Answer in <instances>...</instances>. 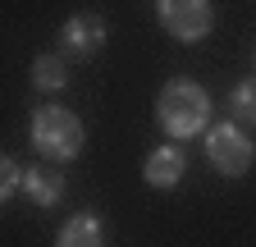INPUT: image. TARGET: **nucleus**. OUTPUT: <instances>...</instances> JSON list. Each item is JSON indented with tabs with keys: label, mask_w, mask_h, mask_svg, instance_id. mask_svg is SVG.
<instances>
[{
	"label": "nucleus",
	"mask_w": 256,
	"mask_h": 247,
	"mask_svg": "<svg viewBox=\"0 0 256 247\" xmlns=\"http://www.w3.org/2000/svg\"><path fill=\"white\" fill-rule=\"evenodd\" d=\"M156 119H160V128H165L174 142L206 133L210 128V96H206V87L192 82V78H170L165 87H160V96H156Z\"/></svg>",
	"instance_id": "f257e3e1"
},
{
	"label": "nucleus",
	"mask_w": 256,
	"mask_h": 247,
	"mask_svg": "<svg viewBox=\"0 0 256 247\" xmlns=\"http://www.w3.org/2000/svg\"><path fill=\"white\" fill-rule=\"evenodd\" d=\"M82 119L74 110H64V106H42L37 114H32V146L42 151L46 160H74L78 151H82Z\"/></svg>",
	"instance_id": "f03ea898"
},
{
	"label": "nucleus",
	"mask_w": 256,
	"mask_h": 247,
	"mask_svg": "<svg viewBox=\"0 0 256 247\" xmlns=\"http://www.w3.org/2000/svg\"><path fill=\"white\" fill-rule=\"evenodd\" d=\"M206 160H210V170L215 174H224V178H242L247 170H252V160H256V146H252V138L242 133V124H210L206 128Z\"/></svg>",
	"instance_id": "7ed1b4c3"
},
{
	"label": "nucleus",
	"mask_w": 256,
	"mask_h": 247,
	"mask_svg": "<svg viewBox=\"0 0 256 247\" xmlns=\"http://www.w3.org/2000/svg\"><path fill=\"white\" fill-rule=\"evenodd\" d=\"M156 18L174 42H206L215 10L210 0H156Z\"/></svg>",
	"instance_id": "20e7f679"
},
{
	"label": "nucleus",
	"mask_w": 256,
	"mask_h": 247,
	"mask_svg": "<svg viewBox=\"0 0 256 247\" xmlns=\"http://www.w3.org/2000/svg\"><path fill=\"white\" fill-rule=\"evenodd\" d=\"M106 46V18L101 14H74L60 28V55L64 60H87Z\"/></svg>",
	"instance_id": "39448f33"
},
{
	"label": "nucleus",
	"mask_w": 256,
	"mask_h": 247,
	"mask_svg": "<svg viewBox=\"0 0 256 247\" xmlns=\"http://www.w3.org/2000/svg\"><path fill=\"white\" fill-rule=\"evenodd\" d=\"M18 192H23L32 206L50 210L55 202H64V174H60V170H50V165H32V170H23Z\"/></svg>",
	"instance_id": "423d86ee"
},
{
	"label": "nucleus",
	"mask_w": 256,
	"mask_h": 247,
	"mask_svg": "<svg viewBox=\"0 0 256 247\" xmlns=\"http://www.w3.org/2000/svg\"><path fill=\"white\" fill-rule=\"evenodd\" d=\"M183 170H188V160H183V146H178V142H165V146H156L151 156H146L142 178L151 183V188H174V183L183 178Z\"/></svg>",
	"instance_id": "0eeeda50"
},
{
	"label": "nucleus",
	"mask_w": 256,
	"mask_h": 247,
	"mask_svg": "<svg viewBox=\"0 0 256 247\" xmlns=\"http://www.w3.org/2000/svg\"><path fill=\"white\" fill-rule=\"evenodd\" d=\"M55 247H106V229L87 210L82 215H69L64 229H60V238H55Z\"/></svg>",
	"instance_id": "6e6552de"
},
{
	"label": "nucleus",
	"mask_w": 256,
	"mask_h": 247,
	"mask_svg": "<svg viewBox=\"0 0 256 247\" xmlns=\"http://www.w3.org/2000/svg\"><path fill=\"white\" fill-rule=\"evenodd\" d=\"M32 87H37V92H64V87H69V60H64L60 50L37 55V60H32Z\"/></svg>",
	"instance_id": "1a4fd4ad"
},
{
	"label": "nucleus",
	"mask_w": 256,
	"mask_h": 247,
	"mask_svg": "<svg viewBox=\"0 0 256 247\" xmlns=\"http://www.w3.org/2000/svg\"><path fill=\"white\" fill-rule=\"evenodd\" d=\"M229 110H234V124H247V128H256V74H247V78L234 87Z\"/></svg>",
	"instance_id": "9d476101"
},
{
	"label": "nucleus",
	"mask_w": 256,
	"mask_h": 247,
	"mask_svg": "<svg viewBox=\"0 0 256 247\" xmlns=\"http://www.w3.org/2000/svg\"><path fill=\"white\" fill-rule=\"evenodd\" d=\"M18 183H23V170H18L10 156H0V206H5V202L18 192Z\"/></svg>",
	"instance_id": "9b49d317"
}]
</instances>
